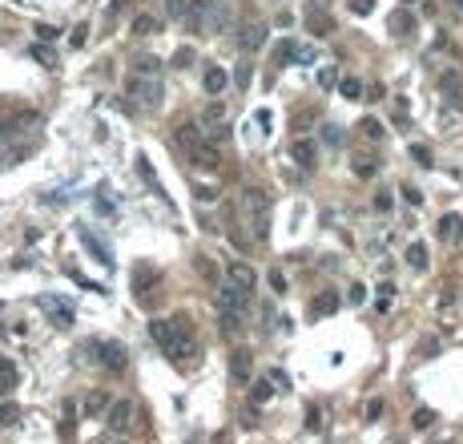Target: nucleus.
Returning <instances> with one entry per match:
<instances>
[{"label":"nucleus","mask_w":463,"mask_h":444,"mask_svg":"<svg viewBox=\"0 0 463 444\" xmlns=\"http://www.w3.org/2000/svg\"><path fill=\"white\" fill-rule=\"evenodd\" d=\"M149 339L174 363H186V360L198 356V335H193L190 319H153V323H149Z\"/></svg>","instance_id":"1"},{"label":"nucleus","mask_w":463,"mask_h":444,"mask_svg":"<svg viewBox=\"0 0 463 444\" xmlns=\"http://www.w3.org/2000/svg\"><path fill=\"white\" fill-rule=\"evenodd\" d=\"M250 303H254V295H246V291H238L234 283L222 279L218 295H214V307H218V319H222V328L230 331V335H238L242 331L246 315H250Z\"/></svg>","instance_id":"2"},{"label":"nucleus","mask_w":463,"mask_h":444,"mask_svg":"<svg viewBox=\"0 0 463 444\" xmlns=\"http://www.w3.org/2000/svg\"><path fill=\"white\" fill-rule=\"evenodd\" d=\"M177 146L186 149L198 170H218L222 166V154H218V142H209V133H202L198 126H177Z\"/></svg>","instance_id":"3"},{"label":"nucleus","mask_w":463,"mask_h":444,"mask_svg":"<svg viewBox=\"0 0 463 444\" xmlns=\"http://www.w3.org/2000/svg\"><path fill=\"white\" fill-rule=\"evenodd\" d=\"M242 206H246V218H250V231H254L258 243H266L270 238V198H266V190H246L242 194Z\"/></svg>","instance_id":"4"},{"label":"nucleus","mask_w":463,"mask_h":444,"mask_svg":"<svg viewBox=\"0 0 463 444\" xmlns=\"http://www.w3.org/2000/svg\"><path fill=\"white\" fill-rule=\"evenodd\" d=\"M85 356H93V363H101L105 372H125V363H129V351L121 339H93V344H85Z\"/></svg>","instance_id":"5"},{"label":"nucleus","mask_w":463,"mask_h":444,"mask_svg":"<svg viewBox=\"0 0 463 444\" xmlns=\"http://www.w3.org/2000/svg\"><path fill=\"white\" fill-rule=\"evenodd\" d=\"M125 89H129V101H137V105H145V109H158L161 105V81L158 77H141V73H133Z\"/></svg>","instance_id":"6"},{"label":"nucleus","mask_w":463,"mask_h":444,"mask_svg":"<svg viewBox=\"0 0 463 444\" xmlns=\"http://www.w3.org/2000/svg\"><path fill=\"white\" fill-rule=\"evenodd\" d=\"M222 279L234 283V287L246 291V295H254V287H258V275H254V267H250V263H226Z\"/></svg>","instance_id":"7"},{"label":"nucleus","mask_w":463,"mask_h":444,"mask_svg":"<svg viewBox=\"0 0 463 444\" xmlns=\"http://www.w3.org/2000/svg\"><path fill=\"white\" fill-rule=\"evenodd\" d=\"M41 311H45L48 319H57L61 328H69V323L77 319V311H73V303H69V299H61V295H41Z\"/></svg>","instance_id":"8"},{"label":"nucleus","mask_w":463,"mask_h":444,"mask_svg":"<svg viewBox=\"0 0 463 444\" xmlns=\"http://www.w3.org/2000/svg\"><path fill=\"white\" fill-rule=\"evenodd\" d=\"M306 29L315 36H331L335 33V20H331V13H326V4L322 0H315V8L306 13Z\"/></svg>","instance_id":"9"},{"label":"nucleus","mask_w":463,"mask_h":444,"mask_svg":"<svg viewBox=\"0 0 463 444\" xmlns=\"http://www.w3.org/2000/svg\"><path fill=\"white\" fill-rule=\"evenodd\" d=\"M439 238L448 247H463V214H443L439 218Z\"/></svg>","instance_id":"10"},{"label":"nucleus","mask_w":463,"mask_h":444,"mask_svg":"<svg viewBox=\"0 0 463 444\" xmlns=\"http://www.w3.org/2000/svg\"><path fill=\"white\" fill-rule=\"evenodd\" d=\"M81 247L89 250V255H93L97 263H105V267H113V250L105 247V243H101V238H97L93 231H89V227H81Z\"/></svg>","instance_id":"11"},{"label":"nucleus","mask_w":463,"mask_h":444,"mask_svg":"<svg viewBox=\"0 0 463 444\" xmlns=\"http://www.w3.org/2000/svg\"><path fill=\"white\" fill-rule=\"evenodd\" d=\"M133 400H117V404H113L109 408V416H105V420H109V432H125L129 428V420H133Z\"/></svg>","instance_id":"12"},{"label":"nucleus","mask_w":463,"mask_h":444,"mask_svg":"<svg viewBox=\"0 0 463 444\" xmlns=\"http://www.w3.org/2000/svg\"><path fill=\"white\" fill-rule=\"evenodd\" d=\"M250 372H254V356H250L246 347H238V351H234V360H230V376L238 379V384H246Z\"/></svg>","instance_id":"13"},{"label":"nucleus","mask_w":463,"mask_h":444,"mask_svg":"<svg viewBox=\"0 0 463 444\" xmlns=\"http://www.w3.org/2000/svg\"><path fill=\"white\" fill-rule=\"evenodd\" d=\"M202 85H206V93H209V97H218V93H222L226 85H230V73H226V69H218V65H209L206 73H202Z\"/></svg>","instance_id":"14"},{"label":"nucleus","mask_w":463,"mask_h":444,"mask_svg":"<svg viewBox=\"0 0 463 444\" xmlns=\"http://www.w3.org/2000/svg\"><path fill=\"white\" fill-rule=\"evenodd\" d=\"M290 154H294V162L303 166V170H315V158H319V149H315V142H310V137L294 142V149H290Z\"/></svg>","instance_id":"15"},{"label":"nucleus","mask_w":463,"mask_h":444,"mask_svg":"<svg viewBox=\"0 0 463 444\" xmlns=\"http://www.w3.org/2000/svg\"><path fill=\"white\" fill-rule=\"evenodd\" d=\"M262 41H266V25H250V29H242V49L246 53H258L262 49Z\"/></svg>","instance_id":"16"},{"label":"nucleus","mask_w":463,"mask_h":444,"mask_svg":"<svg viewBox=\"0 0 463 444\" xmlns=\"http://www.w3.org/2000/svg\"><path fill=\"white\" fill-rule=\"evenodd\" d=\"M16 388V363L8 356H0V396H8Z\"/></svg>","instance_id":"17"},{"label":"nucleus","mask_w":463,"mask_h":444,"mask_svg":"<svg viewBox=\"0 0 463 444\" xmlns=\"http://www.w3.org/2000/svg\"><path fill=\"white\" fill-rule=\"evenodd\" d=\"M354 174L359 178H375L379 174V158L375 154H354Z\"/></svg>","instance_id":"18"},{"label":"nucleus","mask_w":463,"mask_h":444,"mask_svg":"<svg viewBox=\"0 0 463 444\" xmlns=\"http://www.w3.org/2000/svg\"><path fill=\"white\" fill-rule=\"evenodd\" d=\"M109 408H113L109 392H89L85 396V416H97V412H109Z\"/></svg>","instance_id":"19"},{"label":"nucleus","mask_w":463,"mask_h":444,"mask_svg":"<svg viewBox=\"0 0 463 444\" xmlns=\"http://www.w3.org/2000/svg\"><path fill=\"white\" fill-rule=\"evenodd\" d=\"M338 311V295H319L310 303V319H322V315H335Z\"/></svg>","instance_id":"20"},{"label":"nucleus","mask_w":463,"mask_h":444,"mask_svg":"<svg viewBox=\"0 0 463 444\" xmlns=\"http://www.w3.org/2000/svg\"><path fill=\"white\" fill-rule=\"evenodd\" d=\"M165 17H170V20L193 17V0H165Z\"/></svg>","instance_id":"21"},{"label":"nucleus","mask_w":463,"mask_h":444,"mask_svg":"<svg viewBox=\"0 0 463 444\" xmlns=\"http://www.w3.org/2000/svg\"><path fill=\"white\" fill-rule=\"evenodd\" d=\"M16 420H20V404H16V400H4V396H0V428L16 424Z\"/></svg>","instance_id":"22"},{"label":"nucleus","mask_w":463,"mask_h":444,"mask_svg":"<svg viewBox=\"0 0 463 444\" xmlns=\"http://www.w3.org/2000/svg\"><path fill=\"white\" fill-rule=\"evenodd\" d=\"M133 73H141V77H158L161 61H158V57H137V61H133Z\"/></svg>","instance_id":"23"},{"label":"nucleus","mask_w":463,"mask_h":444,"mask_svg":"<svg viewBox=\"0 0 463 444\" xmlns=\"http://www.w3.org/2000/svg\"><path fill=\"white\" fill-rule=\"evenodd\" d=\"M338 93L347 101H359L363 97V81H359V77H343V81H338Z\"/></svg>","instance_id":"24"},{"label":"nucleus","mask_w":463,"mask_h":444,"mask_svg":"<svg viewBox=\"0 0 463 444\" xmlns=\"http://www.w3.org/2000/svg\"><path fill=\"white\" fill-rule=\"evenodd\" d=\"M407 263L415 267V271H427V247H423V243H411V247H407Z\"/></svg>","instance_id":"25"},{"label":"nucleus","mask_w":463,"mask_h":444,"mask_svg":"<svg viewBox=\"0 0 463 444\" xmlns=\"http://www.w3.org/2000/svg\"><path fill=\"white\" fill-rule=\"evenodd\" d=\"M415 29V20H411V13H391V33H411Z\"/></svg>","instance_id":"26"},{"label":"nucleus","mask_w":463,"mask_h":444,"mask_svg":"<svg viewBox=\"0 0 463 444\" xmlns=\"http://www.w3.org/2000/svg\"><path fill=\"white\" fill-rule=\"evenodd\" d=\"M158 29H161L158 17H137V20H133V33H137V36H149V33H158Z\"/></svg>","instance_id":"27"},{"label":"nucleus","mask_w":463,"mask_h":444,"mask_svg":"<svg viewBox=\"0 0 463 444\" xmlns=\"http://www.w3.org/2000/svg\"><path fill=\"white\" fill-rule=\"evenodd\" d=\"M274 392H278V388L270 384V376H262V379L254 384V404H266V400H270Z\"/></svg>","instance_id":"28"},{"label":"nucleus","mask_w":463,"mask_h":444,"mask_svg":"<svg viewBox=\"0 0 463 444\" xmlns=\"http://www.w3.org/2000/svg\"><path fill=\"white\" fill-rule=\"evenodd\" d=\"M137 170H141V178L149 182L153 190H158V198H165V190H161V186H158V178H153V170H149V158H145V154H137Z\"/></svg>","instance_id":"29"},{"label":"nucleus","mask_w":463,"mask_h":444,"mask_svg":"<svg viewBox=\"0 0 463 444\" xmlns=\"http://www.w3.org/2000/svg\"><path fill=\"white\" fill-rule=\"evenodd\" d=\"M359 130H363V137H367V142H379V137H383V126H379L375 117H367V121H363Z\"/></svg>","instance_id":"30"},{"label":"nucleus","mask_w":463,"mask_h":444,"mask_svg":"<svg viewBox=\"0 0 463 444\" xmlns=\"http://www.w3.org/2000/svg\"><path fill=\"white\" fill-rule=\"evenodd\" d=\"M266 376H270V384H274V388H278V392H290V376H286V372H282V368H270Z\"/></svg>","instance_id":"31"},{"label":"nucleus","mask_w":463,"mask_h":444,"mask_svg":"<svg viewBox=\"0 0 463 444\" xmlns=\"http://www.w3.org/2000/svg\"><path fill=\"white\" fill-rule=\"evenodd\" d=\"M319 85H322V89H331V85H338V73H335V65L319 69Z\"/></svg>","instance_id":"32"},{"label":"nucleus","mask_w":463,"mask_h":444,"mask_svg":"<svg viewBox=\"0 0 463 444\" xmlns=\"http://www.w3.org/2000/svg\"><path fill=\"white\" fill-rule=\"evenodd\" d=\"M29 53H32V57H36V61H41V65H57V57H53V53H48L45 45H32Z\"/></svg>","instance_id":"33"},{"label":"nucleus","mask_w":463,"mask_h":444,"mask_svg":"<svg viewBox=\"0 0 463 444\" xmlns=\"http://www.w3.org/2000/svg\"><path fill=\"white\" fill-rule=\"evenodd\" d=\"M391 295H395V287H391V283H383V287H379V299H375V303H379V311H387V307H391Z\"/></svg>","instance_id":"34"},{"label":"nucleus","mask_w":463,"mask_h":444,"mask_svg":"<svg viewBox=\"0 0 463 444\" xmlns=\"http://www.w3.org/2000/svg\"><path fill=\"white\" fill-rule=\"evenodd\" d=\"M435 424V412L431 408H419L415 412V428H431Z\"/></svg>","instance_id":"35"},{"label":"nucleus","mask_w":463,"mask_h":444,"mask_svg":"<svg viewBox=\"0 0 463 444\" xmlns=\"http://www.w3.org/2000/svg\"><path fill=\"white\" fill-rule=\"evenodd\" d=\"M234 81H238L242 89H250V81H254V69H250V65H238V77H234Z\"/></svg>","instance_id":"36"},{"label":"nucleus","mask_w":463,"mask_h":444,"mask_svg":"<svg viewBox=\"0 0 463 444\" xmlns=\"http://www.w3.org/2000/svg\"><path fill=\"white\" fill-rule=\"evenodd\" d=\"M411 158L423 162V166H431V149H427V146H411Z\"/></svg>","instance_id":"37"},{"label":"nucleus","mask_w":463,"mask_h":444,"mask_svg":"<svg viewBox=\"0 0 463 444\" xmlns=\"http://www.w3.org/2000/svg\"><path fill=\"white\" fill-rule=\"evenodd\" d=\"M270 287L282 295V291H286V275H282V271H270Z\"/></svg>","instance_id":"38"},{"label":"nucleus","mask_w":463,"mask_h":444,"mask_svg":"<svg viewBox=\"0 0 463 444\" xmlns=\"http://www.w3.org/2000/svg\"><path fill=\"white\" fill-rule=\"evenodd\" d=\"M351 8L359 13V17H367L371 8H375V0H351Z\"/></svg>","instance_id":"39"},{"label":"nucleus","mask_w":463,"mask_h":444,"mask_svg":"<svg viewBox=\"0 0 463 444\" xmlns=\"http://www.w3.org/2000/svg\"><path fill=\"white\" fill-rule=\"evenodd\" d=\"M403 198H407V202H411V206H419V202H423V194H419L415 186H403Z\"/></svg>","instance_id":"40"},{"label":"nucleus","mask_w":463,"mask_h":444,"mask_svg":"<svg viewBox=\"0 0 463 444\" xmlns=\"http://www.w3.org/2000/svg\"><path fill=\"white\" fill-rule=\"evenodd\" d=\"M363 299H367V287H363V283H354V287H351V303H363Z\"/></svg>","instance_id":"41"},{"label":"nucleus","mask_w":463,"mask_h":444,"mask_svg":"<svg viewBox=\"0 0 463 444\" xmlns=\"http://www.w3.org/2000/svg\"><path fill=\"white\" fill-rule=\"evenodd\" d=\"M379 416H383V404H379V400H371V404H367V420H379Z\"/></svg>","instance_id":"42"},{"label":"nucleus","mask_w":463,"mask_h":444,"mask_svg":"<svg viewBox=\"0 0 463 444\" xmlns=\"http://www.w3.org/2000/svg\"><path fill=\"white\" fill-rule=\"evenodd\" d=\"M375 210H391V194H379V198H375Z\"/></svg>","instance_id":"43"},{"label":"nucleus","mask_w":463,"mask_h":444,"mask_svg":"<svg viewBox=\"0 0 463 444\" xmlns=\"http://www.w3.org/2000/svg\"><path fill=\"white\" fill-rule=\"evenodd\" d=\"M459 73H448V77H443V89H459Z\"/></svg>","instance_id":"44"},{"label":"nucleus","mask_w":463,"mask_h":444,"mask_svg":"<svg viewBox=\"0 0 463 444\" xmlns=\"http://www.w3.org/2000/svg\"><path fill=\"white\" fill-rule=\"evenodd\" d=\"M190 61H193V53H190V49H181V53L174 57V65H190Z\"/></svg>","instance_id":"45"},{"label":"nucleus","mask_w":463,"mask_h":444,"mask_svg":"<svg viewBox=\"0 0 463 444\" xmlns=\"http://www.w3.org/2000/svg\"><path fill=\"white\" fill-rule=\"evenodd\" d=\"M101 444H129V440H121V436L113 432V436H105V440H101Z\"/></svg>","instance_id":"46"},{"label":"nucleus","mask_w":463,"mask_h":444,"mask_svg":"<svg viewBox=\"0 0 463 444\" xmlns=\"http://www.w3.org/2000/svg\"><path fill=\"white\" fill-rule=\"evenodd\" d=\"M451 4H455V8H459V13H463V0H451Z\"/></svg>","instance_id":"47"},{"label":"nucleus","mask_w":463,"mask_h":444,"mask_svg":"<svg viewBox=\"0 0 463 444\" xmlns=\"http://www.w3.org/2000/svg\"><path fill=\"white\" fill-rule=\"evenodd\" d=\"M121 4H125V0H113V8H121Z\"/></svg>","instance_id":"48"},{"label":"nucleus","mask_w":463,"mask_h":444,"mask_svg":"<svg viewBox=\"0 0 463 444\" xmlns=\"http://www.w3.org/2000/svg\"><path fill=\"white\" fill-rule=\"evenodd\" d=\"M435 444H451V440H435Z\"/></svg>","instance_id":"49"}]
</instances>
